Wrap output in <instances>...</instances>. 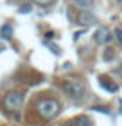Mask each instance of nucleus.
I'll use <instances>...</instances> for the list:
<instances>
[{
	"instance_id": "obj_1",
	"label": "nucleus",
	"mask_w": 122,
	"mask_h": 126,
	"mask_svg": "<svg viewBox=\"0 0 122 126\" xmlns=\"http://www.w3.org/2000/svg\"><path fill=\"white\" fill-rule=\"evenodd\" d=\"M63 90H65V94L70 97V99H75V101L83 99V97L86 95L84 83L81 81V79H77V78H68V79H65V81H63Z\"/></svg>"
},
{
	"instance_id": "obj_2",
	"label": "nucleus",
	"mask_w": 122,
	"mask_h": 126,
	"mask_svg": "<svg viewBox=\"0 0 122 126\" xmlns=\"http://www.w3.org/2000/svg\"><path fill=\"white\" fill-rule=\"evenodd\" d=\"M38 112L45 119H52L59 113V103L56 99H41L38 103Z\"/></svg>"
},
{
	"instance_id": "obj_3",
	"label": "nucleus",
	"mask_w": 122,
	"mask_h": 126,
	"mask_svg": "<svg viewBox=\"0 0 122 126\" xmlns=\"http://www.w3.org/2000/svg\"><path fill=\"white\" fill-rule=\"evenodd\" d=\"M4 105L11 112H18L22 108V105H24V95H22L20 92H9L4 97Z\"/></svg>"
},
{
	"instance_id": "obj_4",
	"label": "nucleus",
	"mask_w": 122,
	"mask_h": 126,
	"mask_svg": "<svg viewBox=\"0 0 122 126\" xmlns=\"http://www.w3.org/2000/svg\"><path fill=\"white\" fill-rule=\"evenodd\" d=\"M94 40H95L97 43H108L109 40H111V32H109L108 27H99V29L95 31Z\"/></svg>"
},
{
	"instance_id": "obj_5",
	"label": "nucleus",
	"mask_w": 122,
	"mask_h": 126,
	"mask_svg": "<svg viewBox=\"0 0 122 126\" xmlns=\"http://www.w3.org/2000/svg\"><path fill=\"white\" fill-rule=\"evenodd\" d=\"M99 85H101L102 88H106L108 92H111V94L117 92V88H119L113 81H108V78H99Z\"/></svg>"
},
{
	"instance_id": "obj_6",
	"label": "nucleus",
	"mask_w": 122,
	"mask_h": 126,
	"mask_svg": "<svg viewBox=\"0 0 122 126\" xmlns=\"http://www.w3.org/2000/svg\"><path fill=\"white\" fill-rule=\"evenodd\" d=\"M95 22V16L92 13H81L79 15V24L81 25H92Z\"/></svg>"
},
{
	"instance_id": "obj_7",
	"label": "nucleus",
	"mask_w": 122,
	"mask_h": 126,
	"mask_svg": "<svg viewBox=\"0 0 122 126\" xmlns=\"http://www.w3.org/2000/svg\"><path fill=\"white\" fill-rule=\"evenodd\" d=\"M0 36L5 38V40L13 38V29H11V25H9V24H4L2 27H0Z\"/></svg>"
},
{
	"instance_id": "obj_8",
	"label": "nucleus",
	"mask_w": 122,
	"mask_h": 126,
	"mask_svg": "<svg viewBox=\"0 0 122 126\" xmlns=\"http://www.w3.org/2000/svg\"><path fill=\"white\" fill-rule=\"evenodd\" d=\"M72 2L77 5V7H83V9H90V7H94V0H72Z\"/></svg>"
},
{
	"instance_id": "obj_9",
	"label": "nucleus",
	"mask_w": 122,
	"mask_h": 126,
	"mask_svg": "<svg viewBox=\"0 0 122 126\" xmlns=\"http://www.w3.org/2000/svg\"><path fill=\"white\" fill-rule=\"evenodd\" d=\"M70 126H92L88 119H77V121H74Z\"/></svg>"
},
{
	"instance_id": "obj_10",
	"label": "nucleus",
	"mask_w": 122,
	"mask_h": 126,
	"mask_svg": "<svg viewBox=\"0 0 122 126\" xmlns=\"http://www.w3.org/2000/svg\"><path fill=\"white\" fill-rule=\"evenodd\" d=\"M32 2H36L38 5H52L56 0H32Z\"/></svg>"
},
{
	"instance_id": "obj_11",
	"label": "nucleus",
	"mask_w": 122,
	"mask_h": 126,
	"mask_svg": "<svg viewBox=\"0 0 122 126\" xmlns=\"http://www.w3.org/2000/svg\"><path fill=\"white\" fill-rule=\"evenodd\" d=\"M18 13H22V15H24V13H31V5H29V4H24V5H20Z\"/></svg>"
},
{
	"instance_id": "obj_12",
	"label": "nucleus",
	"mask_w": 122,
	"mask_h": 126,
	"mask_svg": "<svg viewBox=\"0 0 122 126\" xmlns=\"http://www.w3.org/2000/svg\"><path fill=\"white\" fill-rule=\"evenodd\" d=\"M115 36H117V40H119V43L122 45V29H115Z\"/></svg>"
},
{
	"instance_id": "obj_13",
	"label": "nucleus",
	"mask_w": 122,
	"mask_h": 126,
	"mask_svg": "<svg viewBox=\"0 0 122 126\" xmlns=\"http://www.w3.org/2000/svg\"><path fill=\"white\" fill-rule=\"evenodd\" d=\"M94 110L95 112H102V113H109V110H108V108H104V106H95Z\"/></svg>"
},
{
	"instance_id": "obj_14",
	"label": "nucleus",
	"mask_w": 122,
	"mask_h": 126,
	"mask_svg": "<svg viewBox=\"0 0 122 126\" xmlns=\"http://www.w3.org/2000/svg\"><path fill=\"white\" fill-rule=\"evenodd\" d=\"M111 56H113L111 49H108V52H104V60H111Z\"/></svg>"
},
{
	"instance_id": "obj_15",
	"label": "nucleus",
	"mask_w": 122,
	"mask_h": 126,
	"mask_svg": "<svg viewBox=\"0 0 122 126\" xmlns=\"http://www.w3.org/2000/svg\"><path fill=\"white\" fill-rule=\"evenodd\" d=\"M45 38H47V40H50V38H54V32H52V31H49L47 34H45Z\"/></svg>"
},
{
	"instance_id": "obj_16",
	"label": "nucleus",
	"mask_w": 122,
	"mask_h": 126,
	"mask_svg": "<svg viewBox=\"0 0 122 126\" xmlns=\"http://www.w3.org/2000/svg\"><path fill=\"white\" fill-rule=\"evenodd\" d=\"M2 50H4V45H0V52H2Z\"/></svg>"
},
{
	"instance_id": "obj_17",
	"label": "nucleus",
	"mask_w": 122,
	"mask_h": 126,
	"mask_svg": "<svg viewBox=\"0 0 122 126\" xmlns=\"http://www.w3.org/2000/svg\"><path fill=\"white\" fill-rule=\"evenodd\" d=\"M117 2H120V4H122V0H117Z\"/></svg>"
}]
</instances>
